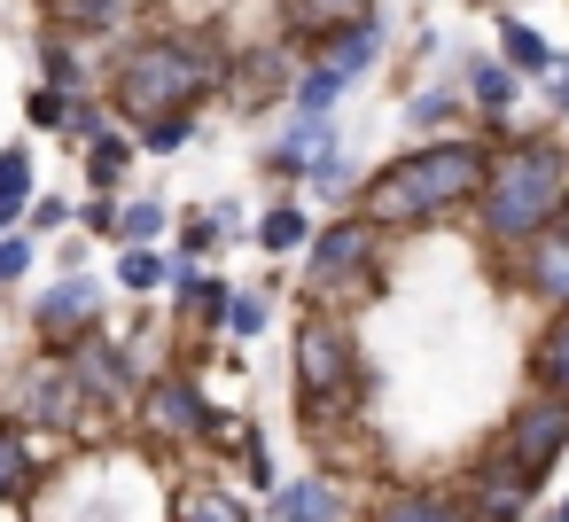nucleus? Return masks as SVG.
I'll return each instance as SVG.
<instances>
[{
    "instance_id": "nucleus-10",
    "label": "nucleus",
    "mask_w": 569,
    "mask_h": 522,
    "mask_svg": "<svg viewBox=\"0 0 569 522\" xmlns=\"http://www.w3.org/2000/svg\"><path fill=\"white\" fill-rule=\"evenodd\" d=\"M32 328H40V351H71L102 328V281L94 273H63L40 304H32Z\"/></svg>"
},
{
    "instance_id": "nucleus-20",
    "label": "nucleus",
    "mask_w": 569,
    "mask_h": 522,
    "mask_svg": "<svg viewBox=\"0 0 569 522\" xmlns=\"http://www.w3.org/2000/svg\"><path fill=\"white\" fill-rule=\"evenodd\" d=\"M273 522H343V491L328 475H297L273 491Z\"/></svg>"
},
{
    "instance_id": "nucleus-6",
    "label": "nucleus",
    "mask_w": 569,
    "mask_h": 522,
    "mask_svg": "<svg viewBox=\"0 0 569 522\" xmlns=\"http://www.w3.org/2000/svg\"><path fill=\"white\" fill-rule=\"evenodd\" d=\"M87 390L71 374V351H32L17 367H0V421L24 436H79L87 429Z\"/></svg>"
},
{
    "instance_id": "nucleus-3",
    "label": "nucleus",
    "mask_w": 569,
    "mask_h": 522,
    "mask_svg": "<svg viewBox=\"0 0 569 522\" xmlns=\"http://www.w3.org/2000/svg\"><path fill=\"white\" fill-rule=\"evenodd\" d=\"M561 219H569V141L530 133V141L491 149V180L476 195V234L491 250H522Z\"/></svg>"
},
{
    "instance_id": "nucleus-36",
    "label": "nucleus",
    "mask_w": 569,
    "mask_h": 522,
    "mask_svg": "<svg viewBox=\"0 0 569 522\" xmlns=\"http://www.w3.org/2000/svg\"><path fill=\"white\" fill-rule=\"evenodd\" d=\"M63 227H71V203H63V195H32V211H24V227H17V234H32V242H40V234H63Z\"/></svg>"
},
{
    "instance_id": "nucleus-30",
    "label": "nucleus",
    "mask_w": 569,
    "mask_h": 522,
    "mask_svg": "<svg viewBox=\"0 0 569 522\" xmlns=\"http://www.w3.org/2000/svg\"><path fill=\"white\" fill-rule=\"evenodd\" d=\"M460 102H468L460 87H421V94H406V126L413 133H445L460 118Z\"/></svg>"
},
{
    "instance_id": "nucleus-38",
    "label": "nucleus",
    "mask_w": 569,
    "mask_h": 522,
    "mask_svg": "<svg viewBox=\"0 0 569 522\" xmlns=\"http://www.w3.org/2000/svg\"><path fill=\"white\" fill-rule=\"evenodd\" d=\"M32 273V234H0V289H17Z\"/></svg>"
},
{
    "instance_id": "nucleus-32",
    "label": "nucleus",
    "mask_w": 569,
    "mask_h": 522,
    "mask_svg": "<svg viewBox=\"0 0 569 522\" xmlns=\"http://www.w3.org/2000/svg\"><path fill=\"white\" fill-rule=\"evenodd\" d=\"M164 227H172V211H164L157 195H133V203H126V242H118V250H157Z\"/></svg>"
},
{
    "instance_id": "nucleus-41",
    "label": "nucleus",
    "mask_w": 569,
    "mask_h": 522,
    "mask_svg": "<svg viewBox=\"0 0 569 522\" xmlns=\"http://www.w3.org/2000/svg\"><path fill=\"white\" fill-rule=\"evenodd\" d=\"M553 522H569V499H561V506H553Z\"/></svg>"
},
{
    "instance_id": "nucleus-23",
    "label": "nucleus",
    "mask_w": 569,
    "mask_h": 522,
    "mask_svg": "<svg viewBox=\"0 0 569 522\" xmlns=\"http://www.w3.org/2000/svg\"><path fill=\"white\" fill-rule=\"evenodd\" d=\"M32 211V149H0V234H17Z\"/></svg>"
},
{
    "instance_id": "nucleus-8",
    "label": "nucleus",
    "mask_w": 569,
    "mask_h": 522,
    "mask_svg": "<svg viewBox=\"0 0 569 522\" xmlns=\"http://www.w3.org/2000/svg\"><path fill=\"white\" fill-rule=\"evenodd\" d=\"M133 421H141V436H149V444H172V452H188V444H203V429H211V398L196 390V374L164 367V374H149V382H141V398H133Z\"/></svg>"
},
{
    "instance_id": "nucleus-33",
    "label": "nucleus",
    "mask_w": 569,
    "mask_h": 522,
    "mask_svg": "<svg viewBox=\"0 0 569 522\" xmlns=\"http://www.w3.org/2000/svg\"><path fill=\"white\" fill-rule=\"evenodd\" d=\"M266 320H273L266 289H234V304H227V335H234V343H258V335H266Z\"/></svg>"
},
{
    "instance_id": "nucleus-25",
    "label": "nucleus",
    "mask_w": 569,
    "mask_h": 522,
    "mask_svg": "<svg viewBox=\"0 0 569 522\" xmlns=\"http://www.w3.org/2000/svg\"><path fill=\"white\" fill-rule=\"evenodd\" d=\"M40 87H56V94H94V79H87V63H79V40L40 32Z\"/></svg>"
},
{
    "instance_id": "nucleus-4",
    "label": "nucleus",
    "mask_w": 569,
    "mask_h": 522,
    "mask_svg": "<svg viewBox=\"0 0 569 522\" xmlns=\"http://www.w3.org/2000/svg\"><path fill=\"white\" fill-rule=\"evenodd\" d=\"M289 367H297V390H305V429H320V421H336L343 405H359L367 398V367H359V335H351V320H336V312H305V328H297V343H289Z\"/></svg>"
},
{
    "instance_id": "nucleus-17",
    "label": "nucleus",
    "mask_w": 569,
    "mask_h": 522,
    "mask_svg": "<svg viewBox=\"0 0 569 522\" xmlns=\"http://www.w3.org/2000/svg\"><path fill=\"white\" fill-rule=\"evenodd\" d=\"M367 522H468L460 491H437V483H382Z\"/></svg>"
},
{
    "instance_id": "nucleus-7",
    "label": "nucleus",
    "mask_w": 569,
    "mask_h": 522,
    "mask_svg": "<svg viewBox=\"0 0 569 522\" xmlns=\"http://www.w3.org/2000/svg\"><path fill=\"white\" fill-rule=\"evenodd\" d=\"M499 452H507L530 483H546V475H553V460L569 452V398L522 390V398L507 405V421H499Z\"/></svg>"
},
{
    "instance_id": "nucleus-12",
    "label": "nucleus",
    "mask_w": 569,
    "mask_h": 522,
    "mask_svg": "<svg viewBox=\"0 0 569 522\" xmlns=\"http://www.w3.org/2000/svg\"><path fill=\"white\" fill-rule=\"evenodd\" d=\"M297 79H305L297 48H289V40H266V48H242V56H234L227 94H234L242 110H281V102L297 94Z\"/></svg>"
},
{
    "instance_id": "nucleus-9",
    "label": "nucleus",
    "mask_w": 569,
    "mask_h": 522,
    "mask_svg": "<svg viewBox=\"0 0 569 522\" xmlns=\"http://www.w3.org/2000/svg\"><path fill=\"white\" fill-rule=\"evenodd\" d=\"M530 499H538V483H530L499 444L460 475V506H468V522H530Z\"/></svg>"
},
{
    "instance_id": "nucleus-26",
    "label": "nucleus",
    "mask_w": 569,
    "mask_h": 522,
    "mask_svg": "<svg viewBox=\"0 0 569 522\" xmlns=\"http://www.w3.org/2000/svg\"><path fill=\"white\" fill-rule=\"evenodd\" d=\"M79 164H87V188H94V195H118V180L133 172V141L110 126L102 141H87V149H79Z\"/></svg>"
},
{
    "instance_id": "nucleus-29",
    "label": "nucleus",
    "mask_w": 569,
    "mask_h": 522,
    "mask_svg": "<svg viewBox=\"0 0 569 522\" xmlns=\"http://www.w3.org/2000/svg\"><path fill=\"white\" fill-rule=\"evenodd\" d=\"M351 94V79L343 71H328V63H305V79H297V94H289V110L297 118H336V102Z\"/></svg>"
},
{
    "instance_id": "nucleus-21",
    "label": "nucleus",
    "mask_w": 569,
    "mask_h": 522,
    "mask_svg": "<svg viewBox=\"0 0 569 522\" xmlns=\"http://www.w3.org/2000/svg\"><path fill=\"white\" fill-rule=\"evenodd\" d=\"M530 390L569 398V312H546V328L530 343Z\"/></svg>"
},
{
    "instance_id": "nucleus-24",
    "label": "nucleus",
    "mask_w": 569,
    "mask_h": 522,
    "mask_svg": "<svg viewBox=\"0 0 569 522\" xmlns=\"http://www.w3.org/2000/svg\"><path fill=\"white\" fill-rule=\"evenodd\" d=\"M499 63H507L515 79H546V71H553V48H546L522 17H499Z\"/></svg>"
},
{
    "instance_id": "nucleus-34",
    "label": "nucleus",
    "mask_w": 569,
    "mask_h": 522,
    "mask_svg": "<svg viewBox=\"0 0 569 522\" xmlns=\"http://www.w3.org/2000/svg\"><path fill=\"white\" fill-rule=\"evenodd\" d=\"M188 141H196V118H157V126H141V133H133V149H141V157H180Z\"/></svg>"
},
{
    "instance_id": "nucleus-40",
    "label": "nucleus",
    "mask_w": 569,
    "mask_h": 522,
    "mask_svg": "<svg viewBox=\"0 0 569 522\" xmlns=\"http://www.w3.org/2000/svg\"><path fill=\"white\" fill-rule=\"evenodd\" d=\"M242 483H250V491H266V499L281 491V475H273V460H266V444H258V452L242 460Z\"/></svg>"
},
{
    "instance_id": "nucleus-22",
    "label": "nucleus",
    "mask_w": 569,
    "mask_h": 522,
    "mask_svg": "<svg viewBox=\"0 0 569 522\" xmlns=\"http://www.w3.org/2000/svg\"><path fill=\"white\" fill-rule=\"evenodd\" d=\"M172 522H258L227 483H211V475H196V483H180L172 491Z\"/></svg>"
},
{
    "instance_id": "nucleus-18",
    "label": "nucleus",
    "mask_w": 569,
    "mask_h": 522,
    "mask_svg": "<svg viewBox=\"0 0 569 522\" xmlns=\"http://www.w3.org/2000/svg\"><path fill=\"white\" fill-rule=\"evenodd\" d=\"M382 56H390V17H382V9H375L367 24H351V32H336V40L312 48V63H328V71H343V79H367Z\"/></svg>"
},
{
    "instance_id": "nucleus-14",
    "label": "nucleus",
    "mask_w": 569,
    "mask_h": 522,
    "mask_svg": "<svg viewBox=\"0 0 569 522\" xmlns=\"http://www.w3.org/2000/svg\"><path fill=\"white\" fill-rule=\"evenodd\" d=\"M343 157V133H336V118H297L281 141H266L258 149V164L273 172V180H312L320 164H336Z\"/></svg>"
},
{
    "instance_id": "nucleus-31",
    "label": "nucleus",
    "mask_w": 569,
    "mask_h": 522,
    "mask_svg": "<svg viewBox=\"0 0 569 522\" xmlns=\"http://www.w3.org/2000/svg\"><path fill=\"white\" fill-rule=\"evenodd\" d=\"M172 281V258L164 250H118V289L126 297H149V289H164Z\"/></svg>"
},
{
    "instance_id": "nucleus-2",
    "label": "nucleus",
    "mask_w": 569,
    "mask_h": 522,
    "mask_svg": "<svg viewBox=\"0 0 569 522\" xmlns=\"http://www.w3.org/2000/svg\"><path fill=\"white\" fill-rule=\"evenodd\" d=\"M227 71L234 56L211 40V32H157V40H126L110 79H102V102L118 126H157V118H196L211 94H227Z\"/></svg>"
},
{
    "instance_id": "nucleus-11",
    "label": "nucleus",
    "mask_w": 569,
    "mask_h": 522,
    "mask_svg": "<svg viewBox=\"0 0 569 522\" xmlns=\"http://www.w3.org/2000/svg\"><path fill=\"white\" fill-rule=\"evenodd\" d=\"M71 374L87 390V405H133L141 398V367H133V343H118L110 328H94L87 343H71Z\"/></svg>"
},
{
    "instance_id": "nucleus-39",
    "label": "nucleus",
    "mask_w": 569,
    "mask_h": 522,
    "mask_svg": "<svg viewBox=\"0 0 569 522\" xmlns=\"http://www.w3.org/2000/svg\"><path fill=\"white\" fill-rule=\"evenodd\" d=\"M538 94H546V110H553V118H569V56H553V71L538 79Z\"/></svg>"
},
{
    "instance_id": "nucleus-37",
    "label": "nucleus",
    "mask_w": 569,
    "mask_h": 522,
    "mask_svg": "<svg viewBox=\"0 0 569 522\" xmlns=\"http://www.w3.org/2000/svg\"><path fill=\"white\" fill-rule=\"evenodd\" d=\"M63 110H71V94H56V87H32V102H24V118L40 133H63Z\"/></svg>"
},
{
    "instance_id": "nucleus-5",
    "label": "nucleus",
    "mask_w": 569,
    "mask_h": 522,
    "mask_svg": "<svg viewBox=\"0 0 569 522\" xmlns=\"http://www.w3.org/2000/svg\"><path fill=\"white\" fill-rule=\"evenodd\" d=\"M382 258H390V234L375 219H359V211L312 227V242H305V297H312V312L382 289Z\"/></svg>"
},
{
    "instance_id": "nucleus-35",
    "label": "nucleus",
    "mask_w": 569,
    "mask_h": 522,
    "mask_svg": "<svg viewBox=\"0 0 569 522\" xmlns=\"http://www.w3.org/2000/svg\"><path fill=\"white\" fill-rule=\"evenodd\" d=\"M79 227L102 234V242H126V203H118V195H87V203H79Z\"/></svg>"
},
{
    "instance_id": "nucleus-1",
    "label": "nucleus",
    "mask_w": 569,
    "mask_h": 522,
    "mask_svg": "<svg viewBox=\"0 0 569 522\" xmlns=\"http://www.w3.org/2000/svg\"><path fill=\"white\" fill-rule=\"evenodd\" d=\"M483 180H491V141L437 133V141L398 149L390 164H375L359 180V219H375L382 234H413V227H437L452 211H476Z\"/></svg>"
},
{
    "instance_id": "nucleus-27",
    "label": "nucleus",
    "mask_w": 569,
    "mask_h": 522,
    "mask_svg": "<svg viewBox=\"0 0 569 522\" xmlns=\"http://www.w3.org/2000/svg\"><path fill=\"white\" fill-rule=\"evenodd\" d=\"M305 242H312V211L305 203H273L258 219V250L266 258H305Z\"/></svg>"
},
{
    "instance_id": "nucleus-13",
    "label": "nucleus",
    "mask_w": 569,
    "mask_h": 522,
    "mask_svg": "<svg viewBox=\"0 0 569 522\" xmlns=\"http://www.w3.org/2000/svg\"><path fill=\"white\" fill-rule=\"evenodd\" d=\"M515 258V289L538 304V312H569V219L561 227H546L538 242H522V250H507Z\"/></svg>"
},
{
    "instance_id": "nucleus-19",
    "label": "nucleus",
    "mask_w": 569,
    "mask_h": 522,
    "mask_svg": "<svg viewBox=\"0 0 569 522\" xmlns=\"http://www.w3.org/2000/svg\"><path fill=\"white\" fill-rule=\"evenodd\" d=\"M460 94L476 102V118H483V126H507V110L522 102V79H515V71H507L499 56H476V63H468V87H460Z\"/></svg>"
},
{
    "instance_id": "nucleus-28",
    "label": "nucleus",
    "mask_w": 569,
    "mask_h": 522,
    "mask_svg": "<svg viewBox=\"0 0 569 522\" xmlns=\"http://www.w3.org/2000/svg\"><path fill=\"white\" fill-rule=\"evenodd\" d=\"M32 475H40V452H32V436L0 421V506H9V499H24V491H32Z\"/></svg>"
},
{
    "instance_id": "nucleus-16",
    "label": "nucleus",
    "mask_w": 569,
    "mask_h": 522,
    "mask_svg": "<svg viewBox=\"0 0 569 522\" xmlns=\"http://www.w3.org/2000/svg\"><path fill=\"white\" fill-rule=\"evenodd\" d=\"M273 9H281V40H289L297 56H312L320 40L367 24V17H375V0H273Z\"/></svg>"
},
{
    "instance_id": "nucleus-15",
    "label": "nucleus",
    "mask_w": 569,
    "mask_h": 522,
    "mask_svg": "<svg viewBox=\"0 0 569 522\" xmlns=\"http://www.w3.org/2000/svg\"><path fill=\"white\" fill-rule=\"evenodd\" d=\"M40 9H48V32L63 40H126L149 17V0H40Z\"/></svg>"
}]
</instances>
